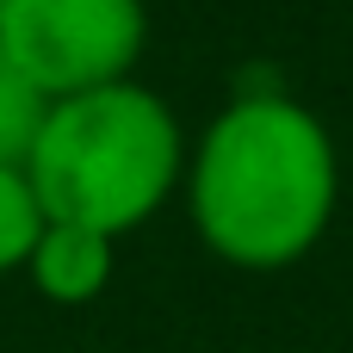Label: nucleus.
<instances>
[{"label": "nucleus", "mask_w": 353, "mask_h": 353, "mask_svg": "<svg viewBox=\"0 0 353 353\" xmlns=\"http://www.w3.org/2000/svg\"><path fill=\"white\" fill-rule=\"evenodd\" d=\"M335 211L329 130L285 93H242L205 130L192 161L199 236L248 273L292 267L316 248Z\"/></svg>", "instance_id": "obj_1"}, {"label": "nucleus", "mask_w": 353, "mask_h": 353, "mask_svg": "<svg viewBox=\"0 0 353 353\" xmlns=\"http://www.w3.org/2000/svg\"><path fill=\"white\" fill-rule=\"evenodd\" d=\"M19 168L50 223L124 236L149 223L168 186L180 180V124L155 93L130 81L87 87L43 105Z\"/></svg>", "instance_id": "obj_2"}, {"label": "nucleus", "mask_w": 353, "mask_h": 353, "mask_svg": "<svg viewBox=\"0 0 353 353\" xmlns=\"http://www.w3.org/2000/svg\"><path fill=\"white\" fill-rule=\"evenodd\" d=\"M143 37V0H6L0 12V56L43 99L124 81Z\"/></svg>", "instance_id": "obj_3"}, {"label": "nucleus", "mask_w": 353, "mask_h": 353, "mask_svg": "<svg viewBox=\"0 0 353 353\" xmlns=\"http://www.w3.org/2000/svg\"><path fill=\"white\" fill-rule=\"evenodd\" d=\"M31 279L43 298L56 304H87L105 292L112 279V236L87 230V223H43L37 248H31Z\"/></svg>", "instance_id": "obj_4"}, {"label": "nucleus", "mask_w": 353, "mask_h": 353, "mask_svg": "<svg viewBox=\"0 0 353 353\" xmlns=\"http://www.w3.org/2000/svg\"><path fill=\"white\" fill-rule=\"evenodd\" d=\"M43 223H50V217H43V205H37L25 168H19V161H0V273H12V267L31 261Z\"/></svg>", "instance_id": "obj_5"}, {"label": "nucleus", "mask_w": 353, "mask_h": 353, "mask_svg": "<svg viewBox=\"0 0 353 353\" xmlns=\"http://www.w3.org/2000/svg\"><path fill=\"white\" fill-rule=\"evenodd\" d=\"M43 93L0 56V161H25L31 137H37V118H43Z\"/></svg>", "instance_id": "obj_6"}, {"label": "nucleus", "mask_w": 353, "mask_h": 353, "mask_svg": "<svg viewBox=\"0 0 353 353\" xmlns=\"http://www.w3.org/2000/svg\"><path fill=\"white\" fill-rule=\"evenodd\" d=\"M0 12H6V0H0Z\"/></svg>", "instance_id": "obj_7"}]
</instances>
